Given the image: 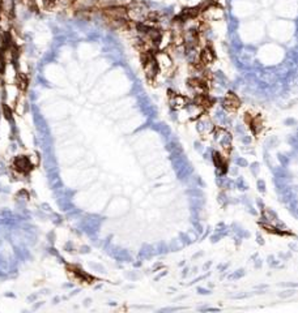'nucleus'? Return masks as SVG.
I'll return each mask as SVG.
<instances>
[{"instance_id": "nucleus-1", "label": "nucleus", "mask_w": 298, "mask_h": 313, "mask_svg": "<svg viewBox=\"0 0 298 313\" xmlns=\"http://www.w3.org/2000/svg\"><path fill=\"white\" fill-rule=\"evenodd\" d=\"M103 16L107 20V22L114 27H124L128 26L129 20L127 14V8L125 7H119V5H111L107 8H103Z\"/></svg>"}, {"instance_id": "nucleus-2", "label": "nucleus", "mask_w": 298, "mask_h": 313, "mask_svg": "<svg viewBox=\"0 0 298 313\" xmlns=\"http://www.w3.org/2000/svg\"><path fill=\"white\" fill-rule=\"evenodd\" d=\"M149 9L147 8L144 3H132L131 5L127 8V14H128V20L129 21H133L136 23L143 22L145 23L148 17Z\"/></svg>"}, {"instance_id": "nucleus-3", "label": "nucleus", "mask_w": 298, "mask_h": 313, "mask_svg": "<svg viewBox=\"0 0 298 313\" xmlns=\"http://www.w3.org/2000/svg\"><path fill=\"white\" fill-rule=\"evenodd\" d=\"M143 68L144 73L149 81H153L158 74V67L154 60V52L152 54H144L143 57Z\"/></svg>"}, {"instance_id": "nucleus-4", "label": "nucleus", "mask_w": 298, "mask_h": 313, "mask_svg": "<svg viewBox=\"0 0 298 313\" xmlns=\"http://www.w3.org/2000/svg\"><path fill=\"white\" fill-rule=\"evenodd\" d=\"M154 60L156 64L158 67V72H162L165 74H169L173 70V59L170 57V55L165 51H158V52L154 54Z\"/></svg>"}, {"instance_id": "nucleus-5", "label": "nucleus", "mask_w": 298, "mask_h": 313, "mask_svg": "<svg viewBox=\"0 0 298 313\" xmlns=\"http://www.w3.org/2000/svg\"><path fill=\"white\" fill-rule=\"evenodd\" d=\"M222 107L227 110V111L233 112V111H237V110L241 107V101H239V98L235 95L234 93L229 91L226 94V97L222 99Z\"/></svg>"}, {"instance_id": "nucleus-6", "label": "nucleus", "mask_w": 298, "mask_h": 313, "mask_svg": "<svg viewBox=\"0 0 298 313\" xmlns=\"http://www.w3.org/2000/svg\"><path fill=\"white\" fill-rule=\"evenodd\" d=\"M245 120L247 121V124H249V127L251 128V131H252L254 135L260 133V131L263 129V120H262L260 116L251 115V113H246Z\"/></svg>"}, {"instance_id": "nucleus-7", "label": "nucleus", "mask_w": 298, "mask_h": 313, "mask_svg": "<svg viewBox=\"0 0 298 313\" xmlns=\"http://www.w3.org/2000/svg\"><path fill=\"white\" fill-rule=\"evenodd\" d=\"M170 94V102H171V107L175 108V110H182V108H186L188 104H190V99H188L187 97L184 95H180V94H175L171 91H169Z\"/></svg>"}, {"instance_id": "nucleus-8", "label": "nucleus", "mask_w": 298, "mask_h": 313, "mask_svg": "<svg viewBox=\"0 0 298 313\" xmlns=\"http://www.w3.org/2000/svg\"><path fill=\"white\" fill-rule=\"evenodd\" d=\"M214 59H216V55H214L213 50H212L211 47H204V48L201 50V52H200V55H199V63L203 67L212 64V63L214 61Z\"/></svg>"}, {"instance_id": "nucleus-9", "label": "nucleus", "mask_w": 298, "mask_h": 313, "mask_svg": "<svg viewBox=\"0 0 298 313\" xmlns=\"http://www.w3.org/2000/svg\"><path fill=\"white\" fill-rule=\"evenodd\" d=\"M97 2L98 0H76L72 7L78 12H88L97 7Z\"/></svg>"}, {"instance_id": "nucleus-10", "label": "nucleus", "mask_w": 298, "mask_h": 313, "mask_svg": "<svg viewBox=\"0 0 298 313\" xmlns=\"http://www.w3.org/2000/svg\"><path fill=\"white\" fill-rule=\"evenodd\" d=\"M204 17H207L208 20H218L222 17V9L218 8L216 4H212V5H208L203 9Z\"/></svg>"}, {"instance_id": "nucleus-11", "label": "nucleus", "mask_w": 298, "mask_h": 313, "mask_svg": "<svg viewBox=\"0 0 298 313\" xmlns=\"http://www.w3.org/2000/svg\"><path fill=\"white\" fill-rule=\"evenodd\" d=\"M14 167L21 172H26L31 168V163H30L29 159L25 158V156H18V158L14 160Z\"/></svg>"}]
</instances>
